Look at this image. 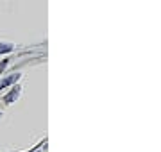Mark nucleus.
Returning a JSON list of instances; mask_svg holds the SVG:
<instances>
[{
  "label": "nucleus",
  "instance_id": "obj_2",
  "mask_svg": "<svg viewBox=\"0 0 161 152\" xmlns=\"http://www.w3.org/2000/svg\"><path fill=\"white\" fill-rule=\"evenodd\" d=\"M16 95H18V90H13V91H11V93H9L7 97H5V102H13Z\"/></svg>",
  "mask_w": 161,
  "mask_h": 152
},
{
  "label": "nucleus",
  "instance_id": "obj_3",
  "mask_svg": "<svg viewBox=\"0 0 161 152\" xmlns=\"http://www.w3.org/2000/svg\"><path fill=\"white\" fill-rule=\"evenodd\" d=\"M13 47L11 45H0V52H7V50H11Z\"/></svg>",
  "mask_w": 161,
  "mask_h": 152
},
{
  "label": "nucleus",
  "instance_id": "obj_1",
  "mask_svg": "<svg viewBox=\"0 0 161 152\" xmlns=\"http://www.w3.org/2000/svg\"><path fill=\"white\" fill-rule=\"evenodd\" d=\"M18 77H20V75H18V73H14V75H11V77H7L5 81H2V82H0V90H4L5 86H9L11 82H14V81H16Z\"/></svg>",
  "mask_w": 161,
  "mask_h": 152
}]
</instances>
